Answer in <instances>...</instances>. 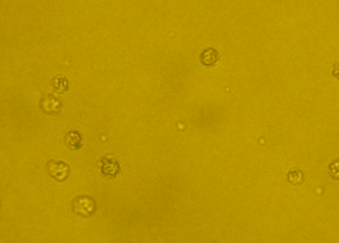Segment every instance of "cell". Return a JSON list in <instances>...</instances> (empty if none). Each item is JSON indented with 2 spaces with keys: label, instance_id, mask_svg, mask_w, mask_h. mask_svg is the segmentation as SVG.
<instances>
[{
  "label": "cell",
  "instance_id": "9",
  "mask_svg": "<svg viewBox=\"0 0 339 243\" xmlns=\"http://www.w3.org/2000/svg\"><path fill=\"white\" fill-rule=\"evenodd\" d=\"M328 171H330V174L332 176V178L339 181V160L333 161L330 165V167H328Z\"/></svg>",
  "mask_w": 339,
  "mask_h": 243
},
{
  "label": "cell",
  "instance_id": "6",
  "mask_svg": "<svg viewBox=\"0 0 339 243\" xmlns=\"http://www.w3.org/2000/svg\"><path fill=\"white\" fill-rule=\"evenodd\" d=\"M201 60L207 67H212V65L217 64L218 60H219V53L215 51L214 48H208L202 53Z\"/></svg>",
  "mask_w": 339,
  "mask_h": 243
},
{
  "label": "cell",
  "instance_id": "2",
  "mask_svg": "<svg viewBox=\"0 0 339 243\" xmlns=\"http://www.w3.org/2000/svg\"><path fill=\"white\" fill-rule=\"evenodd\" d=\"M47 171H48L49 176L58 182H63L69 177L70 168L67 162L57 160H51L47 163Z\"/></svg>",
  "mask_w": 339,
  "mask_h": 243
},
{
  "label": "cell",
  "instance_id": "5",
  "mask_svg": "<svg viewBox=\"0 0 339 243\" xmlns=\"http://www.w3.org/2000/svg\"><path fill=\"white\" fill-rule=\"evenodd\" d=\"M65 142L70 149L79 150L83 147V138H81V134L78 130L69 131L65 136Z\"/></svg>",
  "mask_w": 339,
  "mask_h": 243
},
{
  "label": "cell",
  "instance_id": "4",
  "mask_svg": "<svg viewBox=\"0 0 339 243\" xmlns=\"http://www.w3.org/2000/svg\"><path fill=\"white\" fill-rule=\"evenodd\" d=\"M41 108L47 115H56L62 111V102L53 95H46L41 100Z\"/></svg>",
  "mask_w": 339,
  "mask_h": 243
},
{
  "label": "cell",
  "instance_id": "8",
  "mask_svg": "<svg viewBox=\"0 0 339 243\" xmlns=\"http://www.w3.org/2000/svg\"><path fill=\"white\" fill-rule=\"evenodd\" d=\"M288 181L293 184H300L304 181V173L299 170H293L288 173Z\"/></svg>",
  "mask_w": 339,
  "mask_h": 243
},
{
  "label": "cell",
  "instance_id": "7",
  "mask_svg": "<svg viewBox=\"0 0 339 243\" xmlns=\"http://www.w3.org/2000/svg\"><path fill=\"white\" fill-rule=\"evenodd\" d=\"M68 85H69V83H68L67 79H65V78H60V76H58V78L54 79V81H53L54 89H56V91L59 92V94H62V92L67 91Z\"/></svg>",
  "mask_w": 339,
  "mask_h": 243
},
{
  "label": "cell",
  "instance_id": "10",
  "mask_svg": "<svg viewBox=\"0 0 339 243\" xmlns=\"http://www.w3.org/2000/svg\"><path fill=\"white\" fill-rule=\"evenodd\" d=\"M333 76H335V78H337L339 80V62L336 63L335 67H333Z\"/></svg>",
  "mask_w": 339,
  "mask_h": 243
},
{
  "label": "cell",
  "instance_id": "1",
  "mask_svg": "<svg viewBox=\"0 0 339 243\" xmlns=\"http://www.w3.org/2000/svg\"><path fill=\"white\" fill-rule=\"evenodd\" d=\"M73 211L83 218H90L97 210V205L95 199L89 195H78L72 202Z\"/></svg>",
  "mask_w": 339,
  "mask_h": 243
},
{
  "label": "cell",
  "instance_id": "3",
  "mask_svg": "<svg viewBox=\"0 0 339 243\" xmlns=\"http://www.w3.org/2000/svg\"><path fill=\"white\" fill-rule=\"evenodd\" d=\"M100 167L101 172L107 178H114L120 172V166L118 160L113 155H106L100 160Z\"/></svg>",
  "mask_w": 339,
  "mask_h": 243
}]
</instances>
